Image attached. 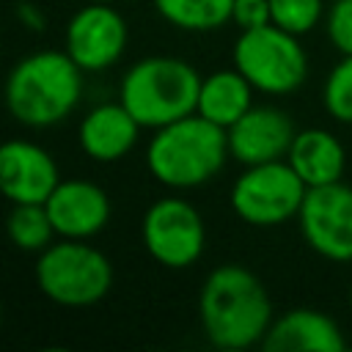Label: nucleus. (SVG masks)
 I'll list each match as a JSON object with an SVG mask.
<instances>
[{"mask_svg":"<svg viewBox=\"0 0 352 352\" xmlns=\"http://www.w3.org/2000/svg\"><path fill=\"white\" fill-rule=\"evenodd\" d=\"M198 316L209 344L220 349H248L264 341L272 324V302L250 270L220 264L201 286Z\"/></svg>","mask_w":352,"mask_h":352,"instance_id":"f257e3e1","label":"nucleus"},{"mask_svg":"<svg viewBox=\"0 0 352 352\" xmlns=\"http://www.w3.org/2000/svg\"><path fill=\"white\" fill-rule=\"evenodd\" d=\"M82 96V69L63 50H41L22 58L6 82L8 113L25 126L63 121Z\"/></svg>","mask_w":352,"mask_h":352,"instance_id":"f03ea898","label":"nucleus"},{"mask_svg":"<svg viewBox=\"0 0 352 352\" xmlns=\"http://www.w3.org/2000/svg\"><path fill=\"white\" fill-rule=\"evenodd\" d=\"M228 157L226 129L190 113L173 124L154 129V138L146 148V165L151 176L173 190L201 187L214 179Z\"/></svg>","mask_w":352,"mask_h":352,"instance_id":"7ed1b4c3","label":"nucleus"},{"mask_svg":"<svg viewBox=\"0 0 352 352\" xmlns=\"http://www.w3.org/2000/svg\"><path fill=\"white\" fill-rule=\"evenodd\" d=\"M198 72L170 55H151L132 63L121 80L118 102L138 118L140 126L160 129L198 110Z\"/></svg>","mask_w":352,"mask_h":352,"instance_id":"20e7f679","label":"nucleus"},{"mask_svg":"<svg viewBox=\"0 0 352 352\" xmlns=\"http://www.w3.org/2000/svg\"><path fill=\"white\" fill-rule=\"evenodd\" d=\"M36 286L58 305L85 308L110 292L113 264L102 250L82 239L52 242L36 261Z\"/></svg>","mask_w":352,"mask_h":352,"instance_id":"39448f33","label":"nucleus"},{"mask_svg":"<svg viewBox=\"0 0 352 352\" xmlns=\"http://www.w3.org/2000/svg\"><path fill=\"white\" fill-rule=\"evenodd\" d=\"M234 69L261 94H292L308 77V55L294 33L267 22L253 30H239L234 41Z\"/></svg>","mask_w":352,"mask_h":352,"instance_id":"423d86ee","label":"nucleus"},{"mask_svg":"<svg viewBox=\"0 0 352 352\" xmlns=\"http://www.w3.org/2000/svg\"><path fill=\"white\" fill-rule=\"evenodd\" d=\"M308 187L289 165V160H272L248 165V170L231 187V209L248 226L270 228L300 214Z\"/></svg>","mask_w":352,"mask_h":352,"instance_id":"0eeeda50","label":"nucleus"},{"mask_svg":"<svg viewBox=\"0 0 352 352\" xmlns=\"http://www.w3.org/2000/svg\"><path fill=\"white\" fill-rule=\"evenodd\" d=\"M140 239L157 264L168 270L192 267L206 242L204 217L184 198H160L143 214Z\"/></svg>","mask_w":352,"mask_h":352,"instance_id":"6e6552de","label":"nucleus"},{"mask_svg":"<svg viewBox=\"0 0 352 352\" xmlns=\"http://www.w3.org/2000/svg\"><path fill=\"white\" fill-rule=\"evenodd\" d=\"M297 220L311 250L330 261H352V187H308Z\"/></svg>","mask_w":352,"mask_h":352,"instance_id":"1a4fd4ad","label":"nucleus"},{"mask_svg":"<svg viewBox=\"0 0 352 352\" xmlns=\"http://www.w3.org/2000/svg\"><path fill=\"white\" fill-rule=\"evenodd\" d=\"M126 22L110 3H85L66 25V52L82 72H104L126 47Z\"/></svg>","mask_w":352,"mask_h":352,"instance_id":"9d476101","label":"nucleus"},{"mask_svg":"<svg viewBox=\"0 0 352 352\" xmlns=\"http://www.w3.org/2000/svg\"><path fill=\"white\" fill-rule=\"evenodd\" d=\"M297 129L292 118L270 104L250 107L239 121L226 129L228 154L242 165H261L272 160H286Z\"/></svg>","mask_w":352,"mask_h":352,"instance_id":"9b49d317","label":"nucleus"},{"mask_svg":"<svg viewBox=\"0 0 352 352\" xmlns=\"http://www.w3.org/2000/svg\"><path fill=\"white\" fill-rule=\"evenodd\" d=\"M60 184L47 148L30 140H8L0 148V187L11 204H47Z\"/></svg>","mask_w":352,"mask_h":352,"instance_id":"f8f14e48","label":"nucleus"},{"mask_svg":"<svg viewBox=\"0 0 352 352\" xmlns=\"http://www.w3.org/2000/svg\"><path fill=\"white\" fill-rule=\"evenodd\" d=\"M47 212L55 226V234L63 239H91L110 220L107 192L85 179L60 182L47 198Z\"/></svg>","mask_w":352,"mask_h":352,"instance_id":"ddd939ff","label":"nucleus"},{"mask_svg":"<svg viewBox=\"0 0 352 352\" xmlns=\"http://www.w3.org/2000/svg\"><path fill=\"white\" fill-rule=\"evenodd\" d=\"M138 118L121 102H104L91 107L77 129L80 148L96 162H116L132 151L140 135Z\"/></svg>","mask_w":352,"mask_h":352,"instance_id":"4468645a","label":"nucleus"},{"mask_svg":"<svg viewBox=\"0 0 352 352\" xmlns=\"http://www.w3.org/2000/svg\"><path fill=\"white\" fill-rule=\"evenodd\" d=\"M261 344L270 352H341L346 346L338 324L314 308H294L272 322Z\"/></svg>","mask_w":352,"mask_h":352,"instance_id":"2eb2a0df","label":"nucleus"},{"mask_svg":"<svg viewBox=\"0 0 352 352\" xmlns=\"http://www.w3.org/2000/svg\"><path fill=\"white\" fill-rule=\"evenodd\" d=\"M289 165L297 170V176L305 182V187H322L341 182L346 154L336 135L327 129H300L292 140V148L286 154Z\"/></svg>","mask_w":352,"mask_h":352,"instance_id":"dca6fc26","label":"nucleus"},{"mask_svg":"<svg viewBox=\"0 0 352 352\" xmlns=\"http://www.w3.org/2000/svg\"><path fill=\"white\" fill-rule=\"evenodd\" d=\"M253 107V85L239 69H220L201 80L198 110L212 124L228 129Z\"/></svg>","mask_w":352,"mask_h":352,"instance_id":"f3484780","label":"nucleus"},{"mask_svg":"<svg viewBox=\"0 0 352 352\" xmlns=\"http://www.w3.org/2000/svg\"><path fill=\"white\" fill-rule=\"evenodd\" d=\"M154 8L179 30L206 33L231 22L234 0H154Z\"/></svg>","mask_w":352,"mask_h":352,"instance_id":"a211bd4d","label":"nucleus"},{"mask_svg":"<svg viewBox=\"0 0 352 352\" xmlns=\"http://www.w3.org/2000/svg\"><path fill=\"white\" fill-rule=\"evenodd\" d=\"M55 226L44 204H14L8 214V236L22 250H44L52 245Z\"/></svg>","mask_w":352,"mask_h":352,"instance_id":"6ab92c4d","label":"nucleus"},{"mask_svg":"<svg viewBox=\"0 0 352 352\" xmlns=\"http://www.w3.org/2000/svg\"><path fill=\"white\" fill-rule=\"evenodd\" d=\"M324 110L341 121V124H352V55H344L333 72L324 80Z\"/></svg>","mask_w":352,"mask_h":352,"instance_id":"aec40b11","label":"nucleus"},{"mask_svg":"<svg viewBox=\"0 0 352 352\" xmlns=\"http://www.w3.org/2000/svg\"><path fill=\"white\" fill-rule=\"evenodd\" d=\"M270 16L278 28L300 36L322 19V0H270Z\"/></svg>","mask_w":352,"mask_h":352,"instance_id":"412c9836","label":"nucleus"},{"mask_svg":"<svg viewBox=\"0 0 352 352\" xmlns=\"http://www.w3.org/2000/svg\"><path fill=\"white\" fill-rule=\"evenodd\" d=\"M327 36L341 55H352V0H336L327 14Z\"/></svg>","mask_w":352,"mask_h":352,"instance_id":"4be33fe9","label":"nucleus"},{"mask_svg":"<svg viewBox=\"0 0 352 352\" xmlns=\"http://www.w3.org/2000/svg\"><path fill=\"white\" fill-rule=\"evenodd\" d=\"M231 22L239 30H253V28H261V25L272 22V16H270V0H234Z\"/></svg>","mask_w":352,"mask_h":352,"instance_id":"5701e85b","label":"nucleus"},{"mask_svg":"<svg viewBox=\"0 0 352 352\" xmlns=\"http://www.w3.org/2000/svg\"><path fill=\"white\" fill-rule=\"evenodd\" d=\"M16 16L22 19V25L25 28H30V30H44V14L38 11V6H33V3H19L16 6Z\"/></svg>","mask_w":352,"mask_h":352,"instance_id":"b1692460","label":"nucleus"},{"mask_svg":"<svg viewBox=\"0 0 352 352\" xmlns=\"http://www.w3.org/2000/svg\"><path fill=\"white\" fill-rule=\"evenodd\" d=\"M85 3H113V0H85Z\"/></svg>","mask_w":352,"mask_h":352,"instance_id":"393cba45","label":"nucleus"},{"mask_svg":"<svg viewBox=\"0 0 352 352\" xmlns=\"http://www.w3.org/2000/svg\"><path fill=\"white\" fill-rule=\"evenodd\" d=\"M349 305H352V289H349Z\"/></svg>","mask_w":352,"mask_h":352,"instance_id":"a878e982","label":"nucleus"}]
</instances>
